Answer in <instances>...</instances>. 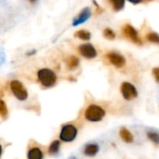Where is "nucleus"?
<instances>
[{
	"label": "nucleus",
	"mask_w": 159,
	"mask_h": 159,
	"mask_svg": "<svg viewBox=\"0 0 159 159\" xmlns=\"http://www.w3.org/2000/svg\"><path fill=\"white\" fill-rule=\"evenodd\" d=\"M106 112L105 110L100 107L99 105L97 104H90L84 113V116L88 121L91 122H98L101 121L103 119V117L105 116Z\"/></svg>",
	"instance_id": "1"
},
{
	"label": "nucleus",
	"mask_w": 159,
	"mask_h": 159,
	"mask_svg": "<svg viewBox=\"0 0 159 159\" xmlns=\"http://www.w3.org/2000/svg\"><path fill=\"white\" fill-rule=\"evenodd\" d=\"M37 77L39 82L46 88H51L54 86L57 80L55 73L51 69H47V68L40 69L37 73Z\"/></svg>",
	"instance_id": "2"
},
{
	"label": "nucleus",
	"mask_w": 159,
	"mask_h": 159,
	"mask_svg": "<svg viewBox=\"0 0 159 159\" xmlns=\"http://www.w3.org/2000/svg\"><path fill=\"white\" fill-rule=\"evenodd\" d=\"M78 134V129L74 125L67 124L62 127L61 132H60V140L65 143H70L73 142Z\"/></svg>",
	"instance_id": "3"
},
{
	"label": "nucleus",
	"mask_w": 159,
	"mask_h": 159,
	"mask_svg": "<svg viewBox=\"0 0 159 159\" xmlns=\"http://www.w3.org/2000/svg\"><path fill=\"white\" fill-rule=\"evenodd\" d=\"M10 89L14 96L20 101H24L28 97L27 90L25 89L23 85L18 80H13L10 82Z\"/></svg>",
	"instance_id": "4"
},
{
	"label": "nucleus",
	"mask_w": 159,
	"mask_h": 159,
	"mask_svg": "<svg viewBox=\"0 0 159 159\" xmlns=\"http://www.w3.org/2000/svg\"><path fill=\"white\" fill-rule=\"evenodd\" d=\"M121 92H122L123 97L127 101H131L138 97V90L136 87L129 82H124L122 84Z\"/></svg>",
	"instance_id": "5"
},
{
	"label": "nucleus",
	"mask_w": 159,
	"mask_h": 159,
	"mask_svg": "<svg viewBox=\"0 0 159 159\" xmlns=\"http://www.w3.org/2000/svg\"><path fill=\"white\" fill-rule=\"evenodd\" d=\"M123 32H124V34L129 38L133 43L135 44H139V45H142V41L141 39V37L139 36V34L137 32V30L130 24H126L123 28Z\"/></svg>",
	"instance_id": "6"
},
{
	"label": "nucleus",
	"mask_w": 159,
	"mask_h": 159,
	"mask_svg": "<svg viewBox=\"0 0 159 159\" xmlns=\"http://www.w3.org/2000/svg\"><path fill=\"white\" fill-rule=\"evenodd\" d=\"M106 57L108 61L117 68H122L126 65V58L117 52H110L106 55Z\"/></svg>",
	"instance_id": "7"
},
{
	"label": "nucleus",
	"mask_w": 159,
	"mask_h": 159,
	"mask_svg": "<svg viewBox=\"0 0 159 159\" xmlns=\"http://www.w3.org/2000/svg\"><path fill=\"white\" fill-rule=\"evenodd\" d=\"M79 52L86 59H94L97 57V50L92 44H82L79 47Z\"/></svg>",
	"instance_id": "8"
},
{
	"label": "nucleus",
	"mask_w": 159,
	"mask_h": 159,
	"mask_svg": "<svg viewBox=\"0 0 159 159\" xmlns=\"http://www.w3.org/2000/svg\"><path fill=\"white\" fill-rule=\"evenodd\" d=\"M91 17V10L89 7H85L83 8L78 15V17L73 20V26H77L79 24H82L83 22H85L89 18Z\"/></svg>",
	"instance_id": "9"
},
{
	"label": "nucleus",
	"mask_w": 159,
	"mask_h": 159,
	"mask_svg": "<svg viewBox=\"0 0 159 159\" xmlns=\"http://www.w3.org/2000/svg\"><path fill=\"white\" fill-rule=\"evenodd\" d=\"M99 151V146L97 143H88L85 145L83 153L88 157H95Z\"/></svg>",
	"instance_id": "10"
},
{
	"label": "nucleus",
	"mask_w": 159,
	"mask_h": 159,
	"mask_svg": "<svg viewBox=\"0 0 159 159\" xmlns=\"http://www.w3.org/2000/svg\"><path fill=\"white\" fill-rule=\"evenodd\" d=\"M120 136H121L122 140L127 143H131L134 141V137H133L132 133L126 128H122L120 129Z\"/></svg>",
	"instance_id": "11"
},
{
	"label": "nucleus",
	"mask_w": 159,
	"mask_h": 159,
	"mask_svg": "<svg viewBox=\"0 0 159 159\" xmlns=\"http://www.w3.org/2000/svg\"><path fill=\"white\" fill-rule=\"evenodd\" d=\"M43 154L41 150L37 147H34L29 150L28 152V159H42Z\"/></svg>",
	"instance_id": "12"
},
{
	"label": "nucleus",
	"mask_w": 159,
	"mask_h": 159,
	"mask_svg": "<svg viewBox=\"0 0 159 159\" xmlns=\"http://www.w3.org/2000/svg\"><path fill=\"white\" fill-rule=\"evenodd\" d=\"M74 35L82 40H89L91 38V33L86 30H80L74 34Z\"/></svg>",
	"instance_id": "13"
},
{
	"label": "nucleus",
	"mask_w": 159,
	"mask_h": 159,
	"mask_svg": "<svg viewBox=\"0 0 159 159\" xmlns=\"http://www.w3.org/2000/svg\"><path fill=\"white\" fill-rule=\"evenodd\" d=\"M112 7L115 11H119L122 10L125 7V4L126 2L124 0H112L111 1Z\"/></svg>",
	"instance_id": "14"
},
{
	"label": "nucleus",
	"mask_w": 159,
	"mask_h": 159,
	"mask_svg": "<svg viewBox=\"0 0 159 159\" xmlns=\"http://www.w3.org/2000/svg\"><path fill=\"white\" fill-rule=\"evenodd\" d=\"M80 63V60L78 57L76 56H70L68 59H67V66L69 67V69H75L78 67Z\"/></svg>",
	"instance_id": "15"
},
{
	"label": "nucleus",
	"mask_w": 159,
	"mask_h": 159,
	"mask_svg": "<svg viewBox=\"0 0 159 159\" xmlns=\"http://www.w3.org/2000/svg\"><path fill=\"white\" fill-rule=\"evenodd\" d=\"M59 148H60V142L59 141H53L50 147H49V154L50 155H56L59 152Z\"/></svg>",
	"instance_id": "16"
},
{
	"label": "nucleus",
	"mask_w": 159,
	"mask_h": 159,
	"mask_svg": "<svg viewBox=\"0 0 159 159\" xmlns=\"http://www.w3.org/2000/svg\"><path fill=\"white\" fill-rule=\"evenodd\" d=\"M147 137L150 141H152L154 143L159 144V133L156 131H148L147 132Z\"/></svg>",
	"instance_id": "17"
},
{
	"label": "nucleus",
	"mask_w": 159,
	"mask_h": 159,
	"mask_svg": "<svg viewBox=\"0 0 159 159\" xmlns=\"http://www.w3.org/2000/svg\"><path fill=\"white\" fill-rule=\"evenodd\" d=\"M146 39L149 42L152 43H156V44H159V34L157 33H149L146 35Z\"/></svg>",
	"instance_id": "18"
},
{
	"label": "nucleus",
	"mask_w": 159,
	"mask_h": 159,
	"mask_svg": "<svg viewBox=\"0 0 159 159\" xmlns=\"http://www.w3.org/2000/svg\"><path fill=\"white\" fill-rule=\"evenodd\" d=\"M103 35L110 40H112L115 38V33L111 28H105L103 31Z\"/></svg>",
	"instance_id": "19"
},
{
	"label": "nucleus",
	"mask_w": 159,
	"mask_h": 159,
	"mask_svg": "<svg viewBox=\"0 0 159 159\" xmlns=\"http://www.w3.org/2000/svg\"><path fill=\"white\" fill-rule=\"evenodd\" d=\"M7 115V106L5 104V102L0 100V116H2L3 118H5Z\"/></svg>",
	"instance_id": "20"
},
{
	"label": "nucleus",
	"mask_w": 159,
	"mask_h": 159,
	"mask_svg": "<svg viewBox=\"0 0 159 159\" xmlns=\"http://www.w3.org/2000/svg\"><path fill=\"white\" fill-rule=\"evenodd\" d=\"M153 75L156 78L157 82L159 83V67H156L153 69Z\"/></svg>",
	"instance_id": "21"
},
{
	"label": "nucleus",
	"mask_w": 159,
	"mask_h": 159,
	"mask_svg": "<svg viewBox=\"0 0 159 159\" xmlns=\"http://www.w3.org/2000/svg\"><path fill=\"white\" fill-rule=\"evenodd\" d=\"M1 155H2V147L0 145V157H1Z\"/></svg>",
	"instance_id": "22"
},
{
	"label": "nucleus",
	"mask_w": 159,
	"mask_h": 159,
	"mask_svg": "<svg viewBox=\"0 0 159 159\" xmlns=\"http://www.w3.org/2000/svg\"><path fill=\"white\" fill-rule=\"evenodd\" d=\"M68 159H77V158H76L75 157H69Z\"/></svg>",
	"instance_id": "23"
}]
</instances>
